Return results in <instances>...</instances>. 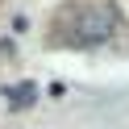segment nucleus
I'll return each mask as SVG.
<instances>
[{"label": "nucleus", "mask_w": 129, "mask_h": 129, "mask_svg": "<svg viewBox=\"0 0 129 129\" xmlns=\"http://www.w3.org/2000/svg\"><path fill=\"white\" fill-rule=\"evenodd\" d=\"M117 29H121V13H117V4H92V9H83V13L75 17V42H83V46H100V42H108Z\"/></svg>", "instance_id": "nucleus-1"}]
</instances>
